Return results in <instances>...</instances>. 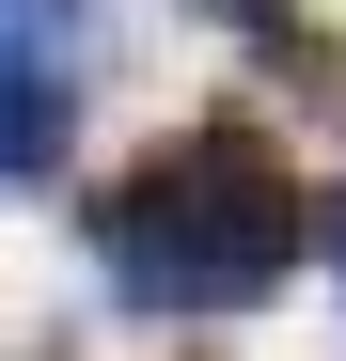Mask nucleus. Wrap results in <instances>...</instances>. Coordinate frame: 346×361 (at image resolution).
I'll list each match as a JSON object with an SVG mask.
<instances>
[{
  "label": "nucleus",
  "instance_id": "nucleus-1",
  "mask_svg": "<svg viewBox=\"0 0 346 361\" xmlns=\"http://www.w3.org/2000/svg\"><path fill=\"white\" fill-rule=\"evenodd\" d=\"M330 235V189H299V157H283L252 110H205V126H157L126 173H95L79 189V252L95 283L126 298V314H252L315 267Z\"/></svg>",
  "mask_w": 346,
  "mask_h": 361
},
{
  "label": "nucleus",
  "instance_id": "nucleus-5",
  "mask_svg": "<svg viewBox=\"0 0 346 361\" xmlns=\"http://www.w3.org/2000/svg\"><path fill=\"white\" fill-rule=\"evenodd\" d=\"M32 16H79V0H16V32H32Z\"/></svg>",
  "mask_w": 346,
  "mask_h": 361
},
{
  "label": "nucleus",
  "instance_id": "nucleus-3",
  "mask_svg": "<svg viewBox=\"0 0 346 361\" xmlns=\"http://www.w3.org/2000/svg\"><path fill=\"white\" fill-rule=\"evenodd\" d=\"M237 47H252V79H283L299 110H346V32H330V16H299V0H252V16H237Z\"/></svg>",
  "mask_w": 346,
  "mask_h": 361
},
{
  "label": "nucleus",
  "instance_id": "nucleus-6",
  "mask_svg": "<svg viewBox=\"0 0 346 361\" xmlns=\"http://www.w3.org/2000/svg\"><path fill=\"white\" fill-rule=\"evenodd\" d=\"M220 16H252V0H220Z\"/></svg>",
  "mask_w": 346,
  "mask_h": 361
},
{
  "label": "nucleus",
  "instance_id": "nucleus-2",
  "mask_svg": "<svg viewBox=\"0 0 346 361\" xmlns=\"http://www.w3.org/2000/svg\"><path fill=\"white\" fill-rule=\"evenodd\" d=\"M64 157H79V63L0 16V189H64Z\"/></svg>",
  "mask_w": 346,
  "mask_h": 361
},
{
  "label": "nucleus",
  "instance_id": "nucleus-7",
  "mask_svg": "<svg viewBox=\"0 0 346 361\" xmlns=\"http://www.w3.org/2000/svg\"><path fill=\"white\" fill-rule=\"evenodd\" d=\"M16 361H32V345H16ZM47 361H64V345H47Z\"/></svg>",
  "mask_w": 346,
  "mask_h": 361
},
{
  "label": "nucleus",
  "instance_id": "nucleus-4",
  "mask_svg": "<svg viewBox=\"0 0 346 361\" xmlns=\"http://www.w3.org/2000/svg\"><path fill=\"white\" fill-rule=\"evenodd\" d=\"M315 267H330V283H346V189H330V235H315Z\"/></svg>",
  "mask_w": 346,
  "mask_h": 361
}]
</instances>
